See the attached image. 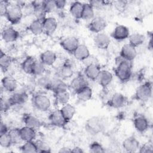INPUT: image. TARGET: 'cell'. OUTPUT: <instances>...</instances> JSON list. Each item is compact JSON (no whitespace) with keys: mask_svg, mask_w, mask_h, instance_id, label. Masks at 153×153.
<instances>
[{"mask_svg":"<svg viewBox=\"0 0 153 153\" xmlns=\"http://www.w3.org/2000/svg\"><path fill=\"white\" fill-rule=\"evenodd\" d=\"M120 58L121 60L117 63L115 69V73L120 81L126 82L130 80L132 75L131 62Z\"/></svg>","mask_w":153,"mask_h":153,"instance_id":"6da1fadb","label":"cell"},{"mask_svg":"<svg viewBox=\"0 0 153 153\" xmlns=\"http://www.w3.org/2000/svg\"><path fill=\"white\" fill-rule=\"evenodd\" d=\"M32 103L35 109L42 112L49 110L51 105L50 97L42 93L34 94L32 98Z\"/></svg>","mask_w":153,"mask_h":153,"instance_id":"7a4b0ae2","label":"cell"},{"mask_svg":"<svg viewBox=\"0 0 153 153\" xmlns=\"http://www.w3.org/2000/svg\"><path fill=\"white\" fill-rule=\"evenodd\" d=\"M23 16V7L17 3L10 5L5 17L11 25H16L21 21Z\"/></svg>","mask_w":153,"mask_h":153,"instance_id":"3957f363","label":"cell"},{"mask_svg":"<svg viewBox=\"0 0 153 153\" xmlns=\"http://www.w3.org/2000/svg\"><path fill=\"white\" fill-rule=\"evenodd\" d=\"M104 128V123L102 118L93 117L88 119L85 123V130L91 135H96L100 133Z\"/></svg>","mask_w":153,"mask_h":153,"instance_id":"277c9868","label":"cell"},{"mask_svg":"<svg viewBox=\"0 0 153 153\" xmlns=\"http://www.w3.org/2000/svg\"><path fill=\"white\" fill-rule=\"evenodd\" d=\"M152 84L149 82H146L137 87L135 93V97L137 100L146 102L149 100L152 96Z\"/></svg>","mask_w":153,"mask_h":153,"instance_id":"5b68a950","label":"cell"},{"mask_svg":"<svg viewBox=\"0 0 153 153\" xmlns=\"http://www.w3.org/2000/svg\"><path fill=\"white\" fill-rule=\"evenodd\" d=\"M107 22L106 19L102 16H95L88 25V29L94 33H98L102 32L107 26Z\"/></svg>","mask_w":153,"mask_h":153,"instance_id":"8992f818","label":"cell"},{"mask_svg":"<svg viewBox=\"0 0 153 153\" xmlns=\"http://www.w3.org/2000/svg\"><path fill=\"white\" fill-rule=\"evenodd\" d=\"M74 74V68L69 61H65L58 68L57 76L63 80L71 78Z\"/></svg>","mask_w":153,"mask_h":153,"instance_id":"52a82bcc","label":"cell"},{"mask_svg":"<svg viewBox=\"0 0 153 153\" xmlns=\"http://www.w3.org/2000/svg\"><path fill=\"white\" fill-rule=\"evenodd\" d=\"M11 106H21L25 104L28 100V93L24 89L16 91L8 97Z\"/></svg>","mask_w":153,"mask_h":153,"instance_id":"ba28073f","label":"cell"},{"mask_svg":"<svg viewBox=\"0 0 153 153\" xmlns=\"http://www.w3.org/2000/svg\"><path fill=\"white\" fill-rule=\"evenodd\" d=\"M1 88L8 93H14L18 87L17 79L11 75H7L1 79Z\"/></svg>","mask_w":153,"mask_h":153,"instance_id":"9c48e42d","label":"cell"},{"mask_svg":"<svg viewBox=\"0 0 153 153\" xmlns=\"http://www.w3.org/2000/svg\"><path fill=\"white\" fill-rule=\"evenodd\" d=\"M93 41L96 47L101 50L107 49L111 42L110 36L107 33L103 32L96 33L94 37Z\"/></svg>","mask_w":153,"mask_h":153,"instance_id":"30bf717a","label":"cell"},{"mask_svg":"<svg viewBox=\"0 0 153 153\" xmlns=\"http://www.w3.org/2000/svg\"><path fill=\"white\" fill-rule=\"evenodd\" d=\"M19 36V32L12 26L5 27L1 32V38L7 43H11L16 41Z\"/></svg>","mask_w":153,"mask_h":153,"instance_id":"8fae6325","label":"cell"},{"mask_svg":"<svg viewBox=\"0 0 153 153\" xmlns=\"http://www.w3.org/2000/svg\"><path fill=\"white\" fill-rule=\"evenodd\" d=\"M60 44L63 50L72 54L79 44V42L78 39L75 36H69L63 38Z\"/></svg>","mask_w":153,"mask_h":153,"instance_id":"7c38bea8","label":"cell"},{"mask_svg":"<svg viewBox=\"0 0 153 153\" xmlns=\"http://www.w3.org/2000/svg\"><path fill=\"white\" fill-rule=\"evenodd\" d=\"M137 56L136 48L129 43L124 44L120 50V57L127 61L132 62Z\"/></svg>","mask_w":153,"mask_h":153,"instance_id":"4fadbf2b","label":"cell"},{"mask_svg":"<svg viewBox=\"0 0 153 153\" xmlns=\"http://www.w3.org/2000/svg\"><path fill=\"white\" fill-rule=\"evenodd\" d=\"M88 85L87 78L82 75H77L72 78L70 82V88L76 93L82 88Z\"/></svg>","mask_w":153,"mask_h":153,"instance_id":"5bb4252c","label":"cell"},{"mask_svg":"<svg viewBox=\"0 0 153 153\" xmlns=\"http://www.w3.org/2000/svg\"><path fill=\"white\" fill-rule=\"evenodd\" d=\"M127 102L126 96L121 93H114L108 100V105L115 109H120L123 108Z\"/></svg>","mask_w":153,"mask_h":153,"instance_id":"9a60e30c","label":"cell"},{"mask_svg":"<svg viewBox=\"0 0 153 153\" xmlns=\"http://www.w3.org/2000/svg\"><path fill=\"white\" fill-rule=\"evenodd\" d=\"M130 35L128 28L123 25H117L112 32L111 36L117 41H124Z\"/></svg>","mask_w":153,"mask_h":153,"instance_id":"2e32d148","label":"cell"},{"mask_svg":"<svg viewBox=\"0 0 153 153\" xmlns=\"http://www.w3.org/2000/svg\"><path fill=\"white\" fill-rule=\"evenodd\" d=\"M48 119L51 124L57 127H63L68 123L60 109L51 112L48 117Z\"/></svg>","mask_w":153,"mask_h":153,"instance_id":"e0dca14e","label":"cell"},{"mask_svg":"<svg viewBox=\"0 0 153 153\" xmlns=\"http://www.w3.org/2000/svg\"><path fill=\"white\" fill-rule=\"evenodd\" d=\"M101 71L99 64H89L85 66L84 75L91 81H96L97 76Z\"/></svg>","mask_w":153,"mask_h":153,"instance_id":"ac0fdd59","label":"cell"},{"mask_svg":"<svg viewBox=\"0 0 153 153\" xmlns=\"http://www.w3.org/2000/svg\"><path fill=\"white\" fill-rule=\"evenodd\" d=\"M44 32L47 35L53 34L57 27V19L52 16L46 17L42 20Z\"/></svg>","mask_w":153,"mask_h":153,"instance_id":"d6986e66","label":"cell"},{"mask_svg":"<svg viewBox=\"0 0 153 153\" xmlns=\"http://www.w3.org/2000/svg\"><path fill=\"white\" fill-rule=\"evenodd\" d=\"M49 90L53 91L54 94L63 91L68 90V85L65 82V80L56 75L52 78Z\"/></svg>","mask_w":153,"mask_h":153,"instance_id":"ffe728a7","label":"cell"},{"mask_svg":"<svg viewBox=\"0 0 153 153\" xmlns=\"http://www.w3.org/2000/svg\"><path fill=\"white\" fill-rule=\"evenodd\" d=\"M122 146L126 152H134L139 149L140 143L135 137L130 136L123 140Z\"/></svg>","mask_w":153,"mask_h":153,"instance_id":"44dd1931","label":"cell"},{"mask_svg":"<svg viewBox=\"0 0 153 153\" xmlns=\"http://www.w3.org/2000/svg\"><path fill=\"white\" fill-rule=\"evenodd\" d=\"M113 75L109 71L101 69L96 81L103 88H106L111 83Z\"/></svg>","mask_w":153,"mask_h":153,"instance_id":"7402d4cb","label":"cell"},{"mask_svg":"<svg viewBox=\"0 0 153 153\" xmlns=\"http://www.w3.org/2000/svg\"><path fill=\"white\" fill-rule=\"evenodd\" d=\"M72 54L77 60L83 62L90 56V53L85 45L79 44Z\"/></svg>","mask_w":153,"mask_h":153,"instance_id":"603a6c76","label":"cell"},{"mask_svg":"<svg viewBox=\"0 0 153 153\" xmlns=\"http://www.w3.org/2000/svg\"><path fill=\"white\" fill-rule=\"evenodd\" d=\"M133 125L138 132L144 133L148 129L149 123L148 120L145 116L139 115L134 119Z\"/></svg>","mask_w":153,"mask_h":153,"instance_id":"cb8c5ba5","label":"cell"},{"mask_svg":"<svg viewBox=\"0 0 153 153\" xmlns=\"http://www.w3.org/2000/svg\"><path fill=\"white\" fill-rule=\"evenodd\" d=\"M57 57L54 51L51 50H46L40 55L39 60L47 66L54 65L57 60Z\"/></svg>","mask_w":153,"mask_h":153,"instance_id":"d4e9b609","label":"cell"},{"mask_svg":"<svg viewBox=\"0 0 153 153\" xmlns=\"http://www.w3.org/2000/svg\"><path fill=\"white\" fill-rule=\"evenodd\" d=\"M19 130L23 142L33 141L36 138V130L31 127L24 126L19 128Z\"/></svg>","mask_w":153,"mask_h":153,"instance_id":"484cf974","label":"cell"},{"mask_svg":"<svg viewBox=\"0 0 153 153\" xmlns=\"http://www.w3.org/2000/svg\"><path fill=\"white\" fill-rule=\"evenodd\" d=\"M53 76H51L50 74L45 72L44 74L36 76L35 79V82L36 86L45 90H50L51 80Z\"/></svg>","mask_w":153,"mask_h":153,"instance_id":"4316f807","label":"cell"},{"mask_svg":"<svg viewBox=\"0 0 153 153\" xmlns=\"http://www.w3.org/2000/svg\"><path fill=\"white\" fill-rule=\"evenodd\" d=\"M25 126L31 127L35 130L39 128L41 126V122L39 119L32 114H26L23 119Z\"/></svg>","mask_w":153,"mask_h":153,"instance_id":"83f0119b","label":"cell"},{"mask_svg":"<svg viewBox=\"0 0 153 153\" xmlns=\"http://www.w3.org/2000/svg\"><path fill=\"white\" fill-rule=\"evenodd\" d=\"M84 3L79 1H74L71 3L69 7L70 14L75 19H81L83 10Z\"/></svg>","mask_w":153,"mask_h":153,"instance_id":"f1b7e54d","label":"cell"},{"mask_svg":"<svg viewBox=\"0 0 153 153\" xmlns=\"http://www.w3.org/2000/svg\"><path fill=\"white\" fill-rule=\"evenodd\" d=\"M60 111L68 122L73 118L76 113L75 108L74 105L69 103L62 105V108L60 109Z\"/></svg>","mask_w":153,"mask_h":153,"instance_id":"f546056e","label":"cell"},{"mask_svg":"<svg viewBox=\"0 0 153 153\" xmlns=\"http://www.w3.org/2000/svg\"><path fill=\"white\" fill-rule=\"evenodd\" d=\"M28 28L29 31L35 36H39L44 33L42 21L38 19H35L32 21L30 23Z\"/></svg>","mask_w":153,"mask_h":153,"instance_id":"4dcf8cb0","label":"cell"},{"mask_svg":"<svg viewBox=\"0 0 153 153\" xmlns=\"http://www.w3.org/2000/svg\"><path fill=\"white\" fill-rule=\"evenodd\" d=\"M76 95L79 101L87 102L90 100L93 96V90L89 85H87L76 93Z\"/></svg>","mask_w":153,"mask_h":153,"instance_id":"1f68e13d","label":"cell"},{"mask_svg":"<svg viewBox=\"0 0 153 153\" xmlns=\"http://www.w3.org/2000/svg\"><path fill=\"white\" fill-rule=\"evenodd\" d=\"M128 43L135 48L142 45L145 41V36L140 33H133L128 36Z\"/></svg>","mask_w":153,"mask_h":153,"instance_id":"d6a6232c","label":"cell"},{"mask_svg":"<svg viewBox=\"0 0 153 153\" xmlns=\"http://www.w3.org/2000/svg\"><path fill=\"white\" fill-rule=\"evenodd\" d=\"M95 17L94 8L88 2L84 3L81 19L86 21H91Z\"/></svg>","mask_w":153,"mask_h":153,"instance_id":"836d02e7","label":"cell"},{"mask_svg":"<svg viewBox=\"0 0 153 153\" xmlns=\"http://www.w3.org/2000/svg\"><path fill=\"white\" fill-rule=\"evenodd\" d=\"M35 60L36 59L32 56H27L23 60L21 64V68L26 74L32 75V69Z\"/></svg>","mask_w":153,"mask_h":153,"instance_id":"e575fe53","label":"cell"},{"mask_svg":"<svg viewBox=\"0 0 153 153\" xmlns=\"http://www.w3.org/2000/svg\"><path fill=\"white\" fill-rule=\"evenodd\" d=\"M12 62V58L1 50L0 53V66L1 70L6 72L10 67Z\"/></svg>","mask_w":153,"mask_h":153,"instance_id":"d590c367","label":"cell"},{"mask_svg":"<svg viewBox=\"0 0 153 153\" xmlns=\"http://www.w3.org/2000/svg\"><path fill=\"white\" fill-rule=\"evenodd\" d=\"M54 97L56 102L58 104L60 105H64L69 103L71 94L68 90H66L54 93Z\"/></svg>","mask_w":153,"mask_h":153,"instance_id":"8d00e7d4","label":"cell"},{"mask_svg":"<svg viewBox=\"0 0 153 153\" xmlns=\"http://www.w3.org/2000/svg\"><path fill=\"white\" fill-rule=\"evenodd\" d=\"M46 72V66L40 60L36 59L33 69L32 75L36 77L44 74Z\"/></svg>","mask_w":153,"mask_h":153,"instance_id":"74e56055","label":"cell"},{"mask_svg":"<svg viewBox=\"0 0 153 153\" xmlns=\"http://www.w3.org/2000/svg\"><path fill=\"white\" fill-rule=\"evenodd\" d=\"M20 151L25 153H33L38 152V148L35 141L25 142V143L21 145Z\"/></svg>","mask_w":153,"mask_h":153,"instance_id":"f35d334b","label":"cell"},{"mask_svg":"<svg viewBox=\"0 0 153 153\" xmlns=\"http://www.w3.org/2000/svg\"><path fill=\"white\" fill-rule=\"evenodd\" d=\"M8 134L11 139L13 144H19L21 142H23L20 133L19 128H10L8 131Z\"/></svg>","mask_w":153,"mask_h":153,"instance_id":"ab89813d","label":"cell"},{"mask_svg":"<svg viewBox=\"0 0 153 153\" xmlns=\"http://www.w3.org/2000/svg\"><path fill=\"white\" fill-rule=\"evenodd\" d=\"M43 8L46 14L53 13L57 10L55 1L53 0L43 1Z\"/></svg>","mask_w":153,"mask_h":153,"instance_id":"60d3db41","label":"cell"},{"mask_svg":"<svg viewBox=\"0 0 153 153\" xmlns=\"http://www.w3.org/2000/svg\"><path fill=\"white\" fill-rule=\"evenodd\" d=\"M13 145L8 133L0 134V146L4 148H8Z\"/></svg>","mask_w":153,"mask_h":153,"instance_id":"b9f144b4","label":"cell"},{"mask_svg":"<svg viewBox=\"0 0 153 153\" xmlns=\"http://www.w3.org/2000/svg\"><path fill=\"white\" fill-rule=\"evenodd\" d=\"M89 151L93 153H102L105 151L103 146L98 142H93L89 146Z\"/></svg>","mask_w":153,"mask_h":153,"instance_id":"7bdbcfd3","label":"cell"},{"mask_svg":"<svg viewBox=\"0 0 153 153\" xmlns=\"http://www.w3.org/2000/svg\"><path fill=\"white\" fill-rule=\"evenodd\" d=\"M37 148H38V152H51L50 148L49 146L42 140H38L35 141Z\"/></svg>","mask_w":153,"mask_h":153,"instance_id":"ee69618b","label":"cell"},{"mask_svg":"<svg viewBox=\"0 0 153 153\" xmlns=\"http://www.w3.org/2000/svg\"><path fill=\"white\" fill-rule=\"evenodd\" d=\"M11 105L9 101L8 98L3 97L2 96L1 97V110L2 112H7L10 108L11 107Z\"/></svg>","mask_w":153,"mask_h":153,"instance_id":"f6af8a7d","label":"cell"},{"mask_svg":"<svg viewBox=\"0 0 153 153\" xmlns=\"http://www.w3.org/2000/svg\"><path fill=\"white\" fill-rule=\"evenodd\" d=\"M10 2L7 1L2 0L0 1V14L2 17H5V14L10 6Z\"/></svg>","mask_w":153,"mask_h":153,"instance_id":"bcb514c9","label":"cell"},{"mask_svg":"<svg viewBox=\"0 0 153 153\" xmlns=\"http://www.w3.org/2000/svg\"><path fill=\"white\" fill-rule=\"evenodd\" d=\"M152 146L149 143H146L142 146H140L138 151L140 153H151L152 152Z\"/></svg>","mask_w":153,"mask_h":153,"instance_id":"7dc6e473","label":"cell"},{"mask_svg":"<svg viewBox=\"0 0 153 153\" xmlns=\"http://www.w3.org/2000/svg\"><path fill=\"white\" fill-rule=\"evenodd\" d=\"M114 7L118 11H122L125 9L127 5V1H117L114 2Z\"/></svg>","mask_w":153,"mask_h":153,"instance_id":"c3c4849f","label":"cell"},{"mask_svg":"<svg viewBox=\"0 0 153 153\" xmlns=\"http://www.w3.org/2000/svg\"><path fill=\"white\" fill-rule=\"evenodd\" d=\"M9 130L10 129L8 128L7 125L4 122L1 121L0 124V134L8 133Z\"/></svg>","mask_w":153,"mask_h":153,"instance_id":"681fc988","label":"cell"},{"mask_svg":"<svg viewBox=\"0 0 153 153\" xmlns=\"http://www.w3.org/2000/svg\"><path fill=\"white\" fill-rule=\"evenodd\" d=\"M55 2H56L57 9H59V10H63L65 7L67 3V2L64 0L55 1Z\"/></svg>","mask_w":153,"mask_h":153,"instance_id":"f907efd6","label":"cell"},{"mask_svg":"<svg viewBox=\"0 0 153 153\" xmlns=\"http://www.w3.org/2000/svg\"><path fill=\"white\" fill-rule=\"evenodd\" d=\"M71 152H75V153H82L84 152V151L82 148L79 146H75L71 149Z\"/></svg>","mask_w":153,"mask_h":153,"instance_id":"816d5d0a","label":"cell"},{"mask_svg":"<svg viewBox=\"0 0 153 153\" xmlns=\"http://www.w3.org/2000/svg\"><path fill=\"white\" fill-rule=\"evenodd\" d=\"M59 152L60 153H67L71 152V149L68 147H62L59 150Z\"/></svg>","mask_w":153,"mask_h":153,"instance_id":"f5cc1de1","label":"cell"},{"mask_svg":"<svg viewBox=\"0 0 153 153\" xmlns=\"http://www.w3.org/2000/svg\"><path fill=\"white\" fill-rule=\"evenodd\" d=\"M148 48H150L151 49H152V38H150V40H149V43H148Z\"/></svg>","mask_w":153,"mask_h":153,"instance_id":"db71d44e","label":"cell"}]
</instances>
